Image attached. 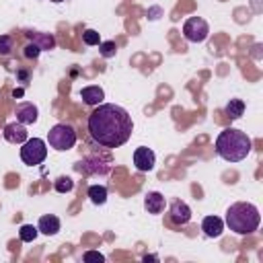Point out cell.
I'll return each instance as SVG.
<instances>
[{"instance_id":"obj_20","label":"cell","mask_w":263,"mask_h":263,"mask_svg":"<svg viewBox=\"0 0 263 263\" xmlns=\"http://www.w3.org/2000/svg\"><path fill=\"white\" fill-rule=\"evenodd\" d=\"M99 51H101L103 58H113L115 51H117V45H115V41H101L99 43Z\"/></svg>"},{"instance_id":"obj_15","label":"cell","mask_w":263,"mask_h":263,"mask_svg":"<svg viewBox=\"0 0 263 263\" xmlns=\"http://www.w3.org/2000/svg\"><path fill=\"white\" fill-rule=\"evenodd\" d=\"M27 37L35 43V45H39L41 49H53L55 47V39H53V35H49V33H27Z\"/></svg>"},{"instance_id":"obj_5","label":"cell","mask_w":263,"mask_h":263,"mask_svg":"<svg viewBox=\"0 0 263 263\" xmlns=\"http://www.w3.org/2000/svg\"><path fill=\"white\" fill-rule=\"evenodd\" d=\"M45 156H47V144H45L41 138H31V140H27V142L23 144V148H21V158H23V162L29 164V166L41 164V162L45 160Z\"/></svg>"},{"instance_id":"obj_2","label":"cell","mask_w":263,"mask_h":263,"mask_svg":"<svg viewBox=\"0 0 263 263\" xmlns=\"http://www.w3.org/2000/svg\"><path fill=\"white\" fill-rule=\"evenodd\" d=\"M251 146H253L251 138L236 127H226L216 138V152L220 158H224L228 162L245 160L251 152Z\"/></svg>"},{"instance_id":"obj_18","label":"cell","mask_w":263,"mask_h":263,"mask_svg":"<svg viewBox=\"0 0 263 263\" xmlns=\"http://www.w3.org/2000/svg\"><path fill=\"white\" fill-rule=\"evenodd\" d=\"M37 232H39L37 226H33V224H23L21 230H18V236H21L23 242H33V240L37 238Z\"/></svg>"},{"instance_id":"obj_9","label":"cell","mask_w":263,"mask_h":263,"mask_svg":"<svg viewBox=\"0 0 263 263\" xmlns=\"http://www.w3.org/2000/svg\"><path fill=\"white\" fill-rule=\"evenodd\" d=\"M154 162H156V156L150 148L146 146H140L136 148L134 152V164L138 166V171H152L154 168Z\"/></svg>"},{"instance_id":"obj_1","label":"cell","mask_w":263,"mask_h":263,"mask_svg":"<svg viewBox=\"0 0 263 263\" xmlns=\"http://www.w3.org/2000/svg\"><path fill=\"white\" fill-rule=\"evenodd\" d=\"M88 134L90 138L105 148H119L123 146L132 132H134V121L132 115L115 105V103H101L97 109L88 115Z\"/></svg>"},{"instance_id":"obj_12","label":"cell","mask_w":263,"mask_h":263,"mask_svg":"<svg viewBox=\"0 0 263 263\" xmlns=\"http://www.w3.org/2000/svg\"><path fill=\"white\" fill-rule=\"evenodd\" d=\"M60 226H62V224H60V218L53 216V214L41 216V218H39V224H37L39 232H43V234H47V236L58 234V232H60Z\"/></svg>"},{"instance_id":"obj_7","label":"cell","mask_w":263,"mask_h":263,"mask_svg":"<svg viewBox=\"0 0 263 263\" xmlns=\"http://www.w3.org/2000/svg\"><path fill=\"white\" fill-rule=\"evenodd\" d=\"M2 136H4V140L10 142V144H25L29 134H27L25 123H21V121H12V123H6V125H4Z\"/></svg>"},{"instance_id":"obj_13","label":"cell","mask_w":263,"mask_h":263,"mask_svg":"<svg viewBox=\"0 0 263 263\" xmlns=\"http://www.w3.org/2000/svg\"><path fill=\"white\" fill-rule=\"evenodd\" d=\"M80 97H82V101H84L86 105L95 107V105H101V103H103L105 92H103L101 86H84V88L80 90Z\"/></svg>"},{"instance_id":"obj_19","label":"cell","mask_w":263,"mask_h":263,"mask_svg":"<svg viewBox=\"0 0 263 263\" xmlns=\"http://www.w3.org/2000/svg\"><path fill=\"white\" fill-rule=\"evenodd\" d=\"M53 187H55V191H58V193H68V191H72L74 181H72L70 177H58V179H55V183H53Z\"/></svg>"},{"instance_id":"obj_26","label":"cell","mask_w":263,"mask_h":263,"mask_svg":"<svg viewBox=\"0 0 263 263\" xmlns=\"http://www.w3.org/2000/svg\"><path fill=\"white\" fill-rule=\"evenodd\" d=\"M144 261H158V257H156V255H146Z\"/></svg>"},{"instance_id":"obj_10","label":"cell","mask_w":263,"mask_h":263,"mask_svg":"<svg viewBox=\"0 0 263 263\" xmlns=\"http://www.w3.org/2000/svg\"><path fill=\"white\" fill-rule=\"evenodd\" d=\"M201 230H203L205 236L218 238V236L222 234V230H224V222H222V218H218V216H205L203 222H201Z\"/></svg>"},{"instance_id":"obj_8","label":"cell","mask_w":263,"mask_h":263,"mask_svg":"<svg viewBox=\"0 0 263 263\" xmlns=\"http://www.w3.org/2000/svg\"><path fill=\"white\" fill-rule=\"evenodd\" d=\"M168 218H171L173 224L183 226V224H187V222L191 220V208H189L185 201L177 199V201H173V205H171V210H168Z\"/></svg>"},{"instance_id":"obj_14","label":"cell","mask_w":263,"mask_h":263,"mask_svg":"<svg viewBox=\"0 0 263 263\" xmlns=\"http://www.w3.org/2000/svg\"><path fill=\"white\" fill-rule=\"evenodd\" d=\"M164 195L162 193H158V191H150L148 195H146V199H144V205H146V210L150 212V214H160L162 210H164Z\"/></svg>"},{"instance_id":"obj_24","label":"cell","mask_w":263,"mask_h":263,"mask_svg":"<svg viewBox=\"0 0 263 263\" xmlns=\"http://www.w3.org/2000/svg\"><path fill=\"white\" fill-rule=\"evenodd\" d=\"M82 259H84V261H99V263L105 261V257H103L99 251H86V253L82 255Z\"/></svg>"},{"instance_id":"obj_3","label":"cell","mask_w":263,"mask_h":263,"mask_svg":"<svg viewBox=\"0 0 263 263\" xmlns=\"http://www.w3.org/2000/svg\"><path fill=\"white\" fill-rule=\"evenodd\" d=\"M261 214L249 201H236L226 210V226L236 234H251L259 228Z\"/></svg>"},{"instance_id":"obj_21","label":"cell","mask_w":263,"mask_h":263,"mask_svg":"<svg viewBox=\"0 0 263 263\" xmlns=\"http://www.w3.org/2000/svg\"><path fill=\"white\" fill-rule=\"evenodd\" d=\"M82 39H84L86 45H99V43H101V35H99L95 29H86V31L82 33Z\"/></svg>"},{"instance_id":"obj_17","label":"cell","mask_w":263,"mask_h":263,"mask_svg":"<svg viewBox=\"0 0 263 263\" xmlns=\"http://www.w3.org/2000/svg\"><path fill=\"white\" fill-rule=\"evenodd\" d=\"M224 111H226V115H228L230 119H238V117L245 113V103H242L240 99H230Z\"/></svg>"},{"instance_id":"obj_16","label":"cell","mask_w":263,"mask_h":263,"mask_svg":"<svg viewBox=\"0 0 263 263\" xmlns=\"http://www.w3.org/2000/svg\"><path fill=\"white\" fill-rule=\"evenodd\" d=\"M88 197H90V201L97 203V205L105 203V201H107V187H105V185H90V187H88Z\"/></svg>"},{"instance_id":"obj_6","label":"cell","mask_w":263,"mask_h":263,"mask_svg":"<svg viewBox=\"0 0 263 263\" xmlns=\"http://www.w3.org/2000/svg\"><path fill=\"white\" fill-rule=\"evenodd\" d=\"M183 35H185V39L191 41V43H201V41H205L208 35H210V25H208L201 16H191V18H187L185 25H183Z\"/></svg>"},{"instance_id":"obj_22","label":"cell","mask_w":263,"mask_h":263,"mask_svg":"<svg viewBox=\"0 0 263 263\" xmlns=\"http://www.w3.org/2000/svg\"><path fill=\"white\" fill-rule=\"evenodd\" d=\"M12 49V37L10 35H0V55H8Z\"/></svg>"},{"instance_id":"obj_27","label":"cell","mask_w":263,"mask_h":263,"mask_svg":"<svg viewBox=\"0 0 263 263\" xmlns=\"http://www.w3.org/2000/svg\"><path fill=\"white\" fill-rule=\"evenodd\" d=\"M51 2H64V0H51Z\"/></svg>"},{"instance_id":"obj_11","label":"cell","mask_w":263,"mask_h":263,"mask_svg":"<svg viewBox=\"0 0 263 263\" xmlns=\"http://www.w3.org/2000/svg\"><path fill=\"white\" fill-rule=\"evenodd\" d=\"M16 121L29 125L37 121V107L33 103H21L16 105Z\"/></svg>"},{"instance_id":"obj_23","label":"cell","mask_w":263,"mask_h":263,"mask_svg":"<svg viewBox=\"0 0 263 263\" xmlns=\"http://www.w3.org/2000/svg\"><path fill=\"white\" fill-rule=\"evenodd\" d=\"M39 53H41V47H39V45H35L33 41H31V43L25 47V55H27V58H31V60H35Z\"/></svg>"},{"instance_id":"obj_25","label":"cell","mask_w":263,"mask_h":263,"mask_svg":"<svg viewBox=\"0 0 263 263\" xmlns=\"http://www.w3.org/2000/svg\"><path fill=\"white\" fill-rule=\"evenodd\" d=\"M23 95H25L23 88H14V90H12V97H14V99H16V97H23Z\"/></svg>"},{"instance_id":"obj_4","label":"cell","mask_w":263,"mask_h":263,"mask_svg":"<svg viewBox=\"0 0 263 263\" xmlns=\"http://www.w3.org/2000/svg\"><path fill=\"white\" fill-rule=\"evenodd\" d=\"M47 142L53 150H60V152L70 150L76 144V132L68 123H58L47 132Z\"/></svg>"}]
</instances>
